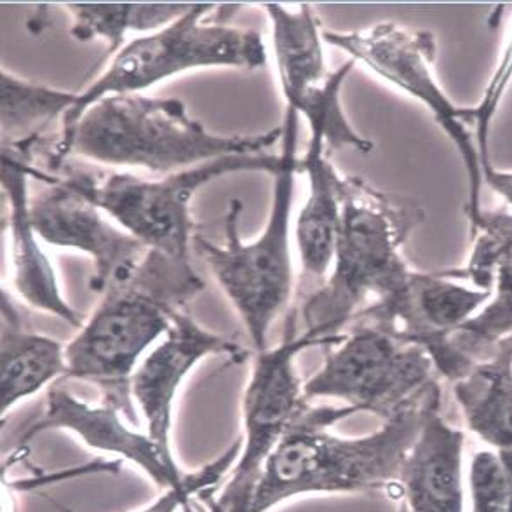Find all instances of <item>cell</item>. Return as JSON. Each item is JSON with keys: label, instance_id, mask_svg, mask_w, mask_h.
I'll return each instance as SVG.
<instances>
[{"label": "cell", "instance_id": "obj_1", "mask_svg": "<svg viewBox=\"0 0 512 512\" xmlns=\"http://www.w3.org/2000/svg\"><path fill=\"white\" fill-rule=\"evenodd\" d=\"M438 382L361 438L330 431L354 406H310L298 411L290 429L263 467L250 512H270L288 500L324 493L389 492L399 495V478Z\"/></svg>", "mask_w": 512, "mask_h": 512}, {"label": "cell", "instance_id": "obj_2", "mask_svg": "<svg viewBox=\"0 0 512 512\" xmlns=\"http://www.w3.org/2000/svg\"><path fill=\"white\" fill-rule=\"evenodd\" d=\"M281 138L283 126L258 135H216L190 117L178 98L107 96L91 105L68 135L56 138L46 152V168L56 175L77 155L103 166L173 175L230 155L269 152Z\"/></svg>", "mask_w": 512, "mask_h": 512}, {"label": "cell", "instance_id": "obj_3", "mask_svg": "<svg viewBox=\"0 0 512 512\" xmlns=\"http://www.w3.org/2000/svg\"><path fill=\"white\" fill-rule=\"evenodd\" d=\"M204 290L192 263L150 250L135 276L110 286L65 345L68 380L86 382L136 424L131 382L142 356L168 333L171 319Z\"/></svg>", "mask_w": 512, "mask_h": 512}, {"label": "cell", "instance_id": "obj_4", "mask_svg": "<svg viewBox=\"0 0 512 512\" xmlns=\"http://www.w3.org/2000/svg\"><path fill=\"white\" fill-rule=\"evenodd\" d=\"M415 204L398 203L358 176H344L330 274L302 307L307 337L337 345L354 317L405 270L408 237L424 222Z\"/></svg>", "mask_w": 512, "mask_h": 512}, {"label": "cell", "instance_id": "obj_5", "mask_svg": "<svg viewBox=\"0 0 512 512\" xmlns=\"http://www.w3.org/2000/svg\"><path fill=\"white\" fill-rule=\"evenodd\" d=\"M297 110H284L281 138V166L274 176V194L262 234L244 243L239 236V215L243 203L230 201L225 215V243L216 244L206 236H194L192 246L201 255L216 283L250 335L256 352L269 349V331L277 317L288 309L293 297L291 260V211L298 173Z\"/></svg>", "mask_w": 512, "mask_h": 512}, {"label": "cell", "instance_id": "obj_6", "mask_svg": "<svg viewBox=\"0 0 512 512\" xmlns=\"http://www.w3.org/2000/svg\"><path fill=\"white\" fill-rule=\"evenodd\" d=\"M237 4H192L189 11L152 34L136 37L114 54L95 81L77 93L74 108L60 122L65 136L91 105L107 96L135 95L199 68H246L267 63V48L260 32L232 27L229 18Z\"/></svg>", "mask_w": 512, "mask_h": 512}, {"label": "cell", "instance_id": "obj_7", "mask_svg": "<svg viewBox=\"0 0 512 512\" xmlns=\"http://www.w3.org/2000/svg\"><path fill=\"white\" fill-rule=\"evenodd\" d=\"M281 155H230L183 169L161 180L115 171H89L65 164L56 178L102 209L121 229L150 250L190 262L192 211L190 204L204 185L236 173L276 176Z\"/></svg>", "mask_w": 512, "mask_h": 512}, {"label": "cell", "instance_id": "obj_8", "mask_svg": "<svg viewBox=\"0 0 512 512\" xmlns=\"http://www.w3.org/2000/svg\"><path fill=\"white\" fill-rule=\"evenodd\" d=\"M324 44L349 54L382 81L431 112L460 155L467 178L465 216L469 227L483 215L485 164L476 140V107H460L439 84L434 61L436 39L427 30L410 32L396 23H378L361 32L323 28Z\"/></svg>", "mask_w": 512, "mask_h": 512}, {"label": "cell", "instance_id": "obj_9", "mask_svg": "<svg viewBox=\"0 0 512 512\" xmlns=\"http://www.w3.org/2000/svg\"><path fill=\"white\" fill-rule=\"evenodd\" d=\"M438 382L431 356L377 326L352 323L304 382V398L335 399L361 413L392 417Z\"/></svg>", "mask_w": 512, "mask_h": 512}, {"label": "cell", "instance_id": "obj_10", "mask_svg": "<svg viewBox=\"0 0 512 512\" xmlns=\"http://www.w3.org/2000/svg\"><path fill=\"white\" fill-rule=\"evenodd\" d=\"M291 314L281 344L256 352L243 396V448L230 479L208 512H250L263 467L307 403L304 382L298 377L297 356L310 347H323L302 331Z\"/></svg>", "mask_w": 512, "mask_h": 512}, {"label": "cell", "instance_id": "obj_11", "mask_svg": "<svg viewBox=\"0 0 512 512\" xmlns=\"http://www.w3.org/2000/svg\"><path fill=\"white\" fill-rule=\"evenodd\" d=\"M490 297L492 291L446 274H427L410 267L352 323L377 326L406 344L424 349L438 375L453 384L465 371L453 354L450 338L485 307Z\"/></svg>", "mask_w": 512, "mask_h": 512}, {"label": "cell", "instance_id": "obj_12", "mask_svg": "<svg viewBox=\"0 0 512 512\" xmlns=\"http://www.w3.org/2000/svg\"><path fill=\"white\" fill-rule=\"evenodd\" d=\"M46 189L30 199L32 222L42 241L77 250L95 263L89 290L103 295L110 286L135 276L150 248L110 222L102 209L49 175Z\"/></svg>", "mask_w": 512, "mask_h": 512}, {"label": "cell", "instance_id": "obj_13", "mask_svg": "<svg viewBox=\"0 0 512 512\" xmlns=\"http://www.w3.org/2000/svg\"><path fill=\"white\" fill-rule=\"evenodd\" d=\"M469 232L472 243L467 260L460 269L445 274L492 291V297L450 338V347L465 373L512 335V209H485Z\"/></svg>", "mask_w": 512, "mask_h": 512}, {"label": "cell", "instance_id": "obj_14", "mask_svg": "<svg viewBox=\"0 0 512 512\" xmlns=\"http://www.w3.org/2000/svg\"><path fill=\"white\" fill-rule=\"evenodd\" d=\"M209 356H227L234 363H243L248 352L206 330L187 309L178 310L168 333L142 359L133 375L131 396L145 420V432L168 457H175L171 429L178 391L190 371Z\"/></svg>", "mask_w": 512, "mask_h": 512}, {"label": "cell", "instance_id": "obj_15", "mask_svg": "<svg viewBox=\"0 0 512 512\" xmlns=\"http://www.w3.org/2000/svg\"><path fill=\"white\" fill-rule=\"evenodd\" d=\"M128 424V418L115 406L91 405L65 385L54 384L46 394L41 417L21 429L20 446L28 445L42 432L67 431L93 450L136 465L162 492L185 485L189 472L180 469L175 457L162 452L147 432L131 429Z\"/></svg>", "mask_w": 512, "mask_h": 512}, {"label": "cell", "instance_id": "obj_16", "mask_svg": "<svg viewBox=\"0 0 512 512\" xmlns=\"http://www.w3.org/2000/svg\"><path fill=\"white\" fill-rule=\"evenodd\" d=\"M42 169L32 162L2 150V190L6 197L4 229L9 234L13 286L28 307L54 316L72 328H81L84 317L63 297L53 262L44 253L30 215V178H42Z\"/></svg>", "mask_w": 512, "mask_h": 512}, {"label": "cell", "instance_id": "obj_17", "mask_svg": "<svg viewBox=\"0 0 512 512\" xmlns=\"http://www.w3.org/2000/svg\"><path fill=\"white\" fill-rule=\"evenodd\" d=\"M465 432L441 415V391L425 408L417 439L399 478V499L410 512H465Z\"/></svg>", "mask_w": 512, "mask_h": 512}, {"label": "cell", "instance_id": "obj_18", "mask_svg": "<svg viewBox=\"0 0 512 512\" xmlns=\"http://www.w3.org/2000/svg\"><path fill=\"white\" fill-rule=\"evenodd\" d=\"M298 171L309 180V197L295 222L298 256L305 279L323 284L335 255L344 182V175L326 157L323 133L310 131L309 147L298 159Z\"/></svg>", "mask_w": 512, "mask_h": 512}, {"label": "cell", "instance_id": "obj_19", "mask_svg": "<svg viewBox=\"0 0 512 512\" xmlns=\"http://www.w3.org/2000/svg\"><path fill=\"white\" fill-rule=\"evenodd\" d=\"M67 377L65 344L32 330L6 290L0 307L2 418L23 399Z\"/></svg>", "mask_w": 512, "mask_h": 512}, {"label": "cell", "instance_id": "obj_20", "mask_svg": "<svg viewBox=\"0 0 512 512\" xmlns=\"http://www.w3.org/2000/svg\"><path fill=\"white\" fill-rule=\"evenodd\" d=\"M467 429L497 452L512 450V347L499 342L453 382Z\"/></svg>", "mask_w": 512, "mask_h": 512}, {"label": "cell", "instance_id": "obj_21", "mask_svg": "<svg viewBox=\"0 0 512 512\" xmlns=\"http://www.w3.org/2000/svg\"><path fill=\"white\" fill-rule=\"evenodd\" d=\"M272 27L276 72L284 102L323 86L331 72L324 54L323 30L310 4L295 9L276 2L262 4Z\"/></svg>", "mask_w": 512, "mask_h": 512}, {"label": "cell", "instance_id": "obj_22", "mask_svg": "<svg viewBox=\"0 0 512 512\" xmlns=\"http://www.w3.org/2000/svg\"><path fill=\"white\" fill-rule=\"evenodd\" d=\"M72 16L70 35L75 41L103 39L108 53H119L129 32L152 34L187 13L192 4H149V2H67L61 4Z\"/></svg>", "mask_w": 512, "mask_h": 512}, {"label": "cell", "instance_id": "obj_23", "mask_svg": "<svg viewBox=\"0 0 512 512\" xmlns=\"http://www.w3.org/2000/svg\"><path fill=\"white\" fill-rule=\"evenodd\" d=\"M77 93L51 88L41 82L27 81L2 68L0 107H2V143H18L41 138V129L63 119L74 108Z\"/></svg>", "mask_w": 512, "mask_h": 512}, {"label": "cell", "instance_id": "obj_24", "mask_svg": "<svg viewBox=\"0 0 512 512\" xmlns=\"http://www.w3.org/2000/svg\"><path fill=\"white\" fill-rule=\"evenodd\" d=\"M469 488L471 512H512V450L474 453Z\"/></svg>", "mask_w": 512, "mask_h": 512}, {"label": "cell", "instance_id": "obj_25", "mask_svg": "<svg viewBox=\"0 0 512 512\" xmlns=\"http://www.w3.org/2000/svg\"><path fill=\"white\" fill-rule=\"evenodd\" d=\"M241 448H243V439L237 438L218 459L204 465L199 471L189 472V479L185 485L164 490L152 504L135 512H176L178 509L192 511V500L196 497L206 495V499H209L211 495H215L218 483L234 469ZM63 512L72 511L63 509Z\"/></svg>", "mask_w": 512, "mask_h": 512}, {"label": "cell", "instance_id": "obj_26", "mask_svg": "<svg viewBox=\"0 0 512 512\" xmlns=\"http://www.w3.org/2000/svg\"><path fill=\"white\" fill-rule=\"evenodd\" d=\"M398 512H410L408 511V507H406L405 502H399Z\"/></svg>", "mask_w": 512, "mask_h": 512}]
</instances>
